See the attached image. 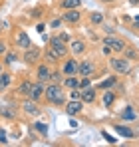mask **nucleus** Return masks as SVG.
<instances>
[{
    "mask_svg": "<svg viewBox=\"0 0 139 147\" xmlns=\"http://www.w3.org/2000/svg\"><path fill=\"white\" fill-rule=\"evenodd\" d=\"M36 30H38L40 34H44V32H46V24H44V22H40V24H36Z\"/></svg>",
    "mask_w": 139,
    "mask_h": 147,
    "instance_id": "obj_39",
    "label": "nucleus"
},
{
    "mask_svg": "<svg viewBox=\"0 0 139 147\" xmlns=\"http://www.w3.org/2000/svg\"><path fill=\"white\" fill-rule=\"evenodd\" d=\"M82 0H60V8L62 10H72V8H80Z\"/></svg>",
    "mask_w": 139,
    "mask_h": 147,
    "instance_id": "obj_22",
    "label": "nucleus"
},
{
    "mask_svg": "<svg viewBox=\"0 0 139 147\" xmlns=\"http://www.w3.org/2000/svg\"><path fill=\"white\" fill-rule=\"evenodd\" d=\"M58 38H60L62 42H66V44H68L70 40H72V38H70V36H68V34H66V32H62V34H58Z\"/></svg>",
    "mask_w": 139,
    "mask_h": 147,
    "instance_id": "obj_37",
    "label": "nucleus"
},
{
    "mask_svg": "<svg viewBox=\"0 0 139 147\" xmlns=\"http://www.w3.org/2000/svg\"><path fill=\"white\" fill-rule=\"evenodd\" d=\"M88 86H92L90 76H82V80H80V90H82V88H88Z\"/></svg>",
    "mask_w": 139,
    "mask_h": 147,
    "instance_id": "obj_31",
    "label": "nucleus"
},
{
    "mask_svg": "<svg viewBox=\"0 0 139 147\" xmlns=\"http://www.w3.org/2000/svg\"><path fill=\"white\" fill-rule=\"evenodd\" d=\"M97 98V90L92 88V86H88V88H82L80 90V99L84 101V103H93Z\"/></svg>",
    "mask_w": 139,
    "mask_h": 147,
    "instance_id": "obj_13",
    "label": "nucleus"
},
{
    "mask_svg": "<svg viewBox=\"0 0 139 147\" xmlns=\"http://www.w3.org/2000/svg\"><path fill=\"white\" fill-rule=\"evenodd\" d=\"M14 46L20 50H26L32 46V40H30V36L26 34V30H16V34H14Z\"/></svg>",
    "mask_w": 139,
    "mask_h": 147,
    "instance_id": "obj_6",
    "label": "nucleus"
},
{
    "mask_svg": "<svg viewBox=\"0 0 139 147\" xmlns=\"http://www.w3.org/2000/svg\"><path fill=\"white\" fill-rule=\"evenodd\" d=\"M115 131L121 137H125V139H133L135 137V131L131 127H127V125H115Z\"/></svg>",
    "mask_w": 139,
    "mask_h": 147,
    "instance_id": "obj_19",
    "label": "nucleus"
},
{
    "mask_svg": "<svg viewBox=\"0 0 139 147\" xmlns=\"http://www.w3.org/2000/svg\"><path fill=\"white\" fill-rule=\"evenodd\" d=\"M48 48L52 50L60 60H64V58H68V54H70V50H68V44L66 42H62L58 36H52L50 40H48Z\"/></svg>",
    "mask_w": 139,
    "mask_h": 147,
    "instance_id": "obj_3",
    "label": "nucleus"
},
{
    "mask_svg": "<svg viewBox=\"0 0 139 147\" xmlns=\"http://www.w3.org/2000/svg\"><path fill=\"white\" fill-rule=\"evenodd\" d=\"M0 24H2V20H0Z\"/></svg>",
    "mask_w": 139,
    "mask_h": 147,
    "instance_id": "obj_46",
    "label": "nucleus"
},
{
    "mask_svg": "<svg viewBox=\"0 0 139 147\" xmlns=\"http://www.w3.org/2000/svg\"><path fill=\"white\" fill-rule=\"evenodd\" d=\"M60 26H62V18H54L52 24H50V28H60Z\"/></svg>",
    "mask_w": 139,
    "mask_h": 147,
    "instance_id": "obj_36",
    "label": "nucleus"
},
{
    "mask_svg": "<svg viewBox=\"0 0 139 147\" xmlns=\"http://www.w3.org/2000/svg\"><path fill=\"white\" fill-rule=\"evenodd\" d=\"M44 99L52 105H58L62 107L66 103V92H64V86L62 84H48L46 86V92H44Z\"/></svg>",
    "mask_w": 139,
    "mask_h": 147,
    "instance_id": "obj_1",
    "label": "nucleus"
},
{
    "mask_svg": "<svg viewBox=\"0 0 139 147\" xmlns=\"http://www.w3.org/2000/svg\"><path fill=\"white\" fill-rule=\"evenodd\" d=\"M80 20H82V12L78 10V8H72V10H66L64 14H62V22H68V24H80Z\"/></svg>",
    "mask_w": 139,
    "mask_h": 147,
    "instance_id": "obj_10",
    "label": "nucleus"
},
{
    "mask_svg": "<svg viewBox=\"0 0 139 147\" xmlns=\"http://www.w3.org/2000/svg\"><path fill=\"white\" fill-rule=\"evenodd\" d=\"M22 62H24V64H28V66H36V64H40V62H42V50L36 48V46L26 48V50H24V54H22Z\"/></svg>",
    "mask_w": 139,
    "mask_h": 147,
    "instance_id": "obj_4",
    "label": "nucleus"
},
{
    "mask_svg": "<svg viewBox=\"0 0 139 147\" xmlns=\"http://www.w3.org/2000/svg\"><path fill=\"white\" fill-rule=\"evenodd\" d=\"M16 60H18V54H16V52H8V50H6V54H4V64H6V66H10V64H14Z\"/></svg>",
    "mask_w": 139,
    "mask_h": 147,
    "instance_id": "obj_28",
    "label": "nucleus"
},
{
    "mask_svg": "<svg viewBox=\"0 0 139 147\" xmlns=\"http://www.w3.org/2000/svg\"><path fill=\"white\" fill-rule=\"evenodd\" d=\"M137 117V113L133 111V107H127L123 113H121V119H135Z\"/></svg>",
    "mask_w": 139,
    "mask_h": 147,
    "instance_id": "obj_30",
    "label": "nucleus"
},
{
    "mask_svg": "<svg viewBox=\"0 0 139 147\" xmlns=\"http://www.w3.org/2000/svg\"><path fill=\"white\" fill-rule=\"evenodd\" d=\"M115 84H117V78H115V76H109V78H107V80H103L97 88H99V90H109V88H113Z\"/></svg>",
    "mask_w": 139,
    "mask_h": 147,
    "instance_id": "obj_25",
    "label": "nucleus"
},
{
    "mask_svg": "<svg viewBox=\"0 0 139 147\" xmlns=\"http://www.w3.org/2000/svg\"><path fill=\"white\" fill-rule=\"evenodd\" d=\"M90 22L93 26H101L105 22V16L101 14V12H90Z\"/></svg>",
    "mask_w": 139,
    "mask_h": 147,
    "instance_id": "obj_23",
    "label": "nucleus"
},
{
    "mask_svg": "<svg viewBox=\"0 0 139 147\" xmlns=\"http://www.w3.org/2000/svg\"><path fill=\"white\" fill-rule=\"evenodd\" d=\"M62 80H64L62 70H50V80H48V82H52V84H62Z\"/></svg>",
    "mask_w": 139,
    "mask_h": 147,
    "instance_id": "obj_24",
    "label": "nucleus"
},
{
    "mask_svg": "<svg viewBox=\"0 0 139 147\" xmlns=\"http://www.w3.org/2000/svg\"><path fill=\"white\" fill-rule=\"evenodd\" d=\"M103 30H105V32H107V34H109V36H111V34H113V28H109V26H105V28H103Z\"/></svg>",
    "mask_w": 139,
    "mask_h": 147,
    "instance_id": "obj_42",
    "label": "nucleus"
},
{
    "mask_svg": "<svg viewBox=\"0 0 139 147\" xmlns=\"http://www.w3.org/2000/svg\"><path fill=\"white\" fill-rule=\"evenodd\" d=\"M44 92H46V84L44 82H36V84H32V90H30V96L28 98L40 103L42 98H44Z\"/></svg>",
    "mask_w": 139,
    "mask_h": 147,
    "instance_id": "obj_9",
    "label": "nucleus"
},
{
    "mask_svg": "<svg viewBox=\"0 0 139 147\" xmlns=\"http://www.w3.org/2000/svg\"><path fill=\"white\" fill-rule=\"evenodd\" d=\"M2 70H4V64H2V62H0V72H2Z\"/></svg>",
    "mask_w": 139,
    "mask_h": 147,
    "instance_id": "obj_45",
    "label": "nucleus"
},
{
    "mask_svg": "<svg viewBox=\"0 0 139 147\" xmlns=\"http://www.w3.org/2000/svg\"><path fill=\"white\" fill-rule=\"evenodd\" d=\"M30 90H32V82L22 80V82L18 84V88H16V94H18L20 98H28V96H30Z\"/></svg>",
    "mask_w": 139,
    "mask_h": 147,
    "instance_id": "obj_17",
    "label": "nucleus"
},
{
    "mask_svg": "<svg viewBox=\"0 0 139 147\" xmlns=\"http://www.w3.org/2000/svg\"><path fill=\"white\" fill-rule=\"evenodd\" d=\"M99 2H103V4H113V2H117V0H99Z\"/></svg>",
    "mask_w": 139,
    "mask_h": 147,
    "instance_id": "obj_43",
    "label": "nucleus"
},
{
    "mask_svg": "<svg viewBox=\"0 0 139 147\" xmlns=\"http://www.w3.org/2000/svg\"><path fill=\"white\" fill-rule=\"evenodd\" d=\"M34 129H36L40 135H44V137L48 135V125L44 121H36V123H34Z\"/></svg>",
    "mask_w": 139,
    "mask_h": 147,
    "instance_id": "obj_29",
    "label": "nucleus"
},
{
    "mask_svg": "<svg viewBox=\"0 0 139 147\" xmlns=\"http://www.w3.org/2000/svg\"><path fill=\"white\" fill-rule=\"evenodd\" d=\"M36 80L38 82H44V84L50 80V64H46V62L44 64L42 62L36 64Z\"/></svg>",
    "mask_w": 139,
    "mask_h": 147,
    "instance_id": "obj_14",
    "label": "nucleus"
},
{
    "mask_svg": "<svg viewBox=\"0 0 139 147\" xmlns=\"http://www.w3.org/2000/svg\"><path fill=\"white\" fill-rule=\"evenodd\" d=\"M111 52H113V50L109 48V46H105V44H103V54H105V56H107V54H111Z\"/></svg>",
    "mask_w": 139,
    "mask_h": 147,
    "instance_id": "obj_41",
    "label": "nucleus"
},
{
    "mask_svg": "<svg viewBox=\"0 0 139 147\" xmlns=\"http://www.w3.org/2000/svg\"><path fill=\"white\" fill-rule=\"evenodd\" d=\"M62 86H64V90H76V88H80V80L76 76H64Z\"/></svg>",
    "mask_w": 139,
    "mask_h": 147,
    "instance_id": "obj_18",
    "label": "nucleus"
},
{
    "mask_svg": "<svg viewBox=\"0 0 139 147\" xmlns=\"http://www.w3.org/2000/svg\"><path fill=\"white\" fill-rule=\"evenodd\" d=\"M101 135H103V137H105V139H107V141H109V143H115V141H117L115 137H111V135H109V133H107V131H105V129H103V131H101Z\"/></svg>",
    "mask_w": 139,
    "mask_h": 147,
    "instance_id": "obj_35",
    "label": "nucleus"
},
{
    "mask_svg": "<svg viewBox=\"0 0 139 147\" xmlns=\"http://www.w3.org/2000/svg\"><path fill=\"white\" fill-rule=\"evenodd\" d=\"M129 4L131 6H139V0H129Z\"/></svg>",
    "mask_w": 139,
    "mask_h": 147,
    "instance_id": "obj_44",
    "label": "nucleus"
},
{
    "mask_svg": "<svg viewBox=\"0 0 139 147\" xmlns=\"http://www.w3.org/2000/svg\"><path fill=\"white\" fill-rule=\"evenodd\" d=\"M10 84H12V74L10 72H0V94H4L8 88H10Z\"/></svg>",
    "mask_w": 139,
    "mask_h": 147,
    "instance_id": "obj_16",
    "label": "nucleus"
},
{
    "mask_svg": "<svg viewBox=\"0 0 139 147\" xmlns=\"http://www.w3.org/2000/svg\"><path fill=\"white\" fill-rule=\"evenodd\" d=\"M113 101H115V92H111V90H105V94H103V98H101V103H103V107H111V105H113Z\"/></svg>",
    "mask_w": 139,
    "mask_h": 147,
    "instance_id": "obj_21",
    "label": "nucleus"
},
{
    "mask_svg": "<svg viewBox=\"0 0 139 147\" xmlns=\"http://www.w3.org/2000/svg\"><path fill=\"white\" fill-rule=\"evenodd\" d=\"M42 56H44V60H46V64H58V62H60V58H58V56H56V54H54V52H52L50 48H48L46 52L42 54Z\"/></svg>",
    "mask_w": 139,
    "mask_h": 147,
    "instance_id": "obj_27",
    "label": "nucleus"
},
{
    "mask_svg": "<svg viewBox=\"0 0 139 147\" xmlns=\"http://www.w3.org/2000/svg\"><path fill=\"white\" fill-rule=\"evenodd\" d=\"M93 70H95V66H93L92 60H82L80 66H78V74H80V76H90V78H92Z\"/></svg>",
    "mask_w": 139,
    "mask_h": 147,
    "instance_id": "obj_15",
    "label": "nucleus"
},
{
    "mask_svg": "<svg viewBox=\"0 0 139 147\" xmlns=\"http://www.w3.org/2000/svg\"><path fill=\"white\" fill-rule=\"evenodd\" d=\"M22 111L26 113V115H32V117H38L40 115V105H38V101H34V99L30 98H24L22 101Z\"/></svg>",
    "mask_w": 139,
    "mask_h": 147,
    "instance_id": "obj_7",
    "label": "nucleus"
},
{
    "mask_svg": "<svg viewBox=\"0 0 139 147\" xmlns=\"http://www.w3.org/2000/svg\"><path fill=\"white\" fill-rule=\"evenodd\" d=\"M0 115L4 119H16V109L12 105H0Z\"/></svg>",
    "mask_w": 139,
    "mask_h": 147,
    "instance_id": "obj_20",
    "label": "nucleus"
},
{
    "mask_svg": "<svg viewBox=\"0 0 139 147\" xmlns=\"http://www.w3.org/2000/svg\"><path fill=\"white\" fill-rule=\"evenodd\" d=\"M0 4H2V0H0Z\"/></svg>",
    "mask_w": 139,
    "mask_h": 147,
    "instance_id": "obj_47",
    "label": "nucleus"
},
{
    "mask_svg": "<svg viewBox=\"0 0 139 147\" xmlns=\"http://www.w3.org/2000/svg\"><path fill=\"white\" fill-rule=\"evenodd\" d=\"M121 54H123V58H127V60H137L139 58V52L135 48H129V46H125V50H123Z\"/></svg>",
    "mask_w": 139,
    "mask_h": 147,
    "instance_id": "obj_26",
    "label": "nucleus"
},
{
    "mask_svg": "<svg viewBox=\"0 0 139 147\" xmlns=\"http://www.w3.org/2000/svg\"><path fill=\"white\" fill-rule=\"evenodd\" d=\"M6 50H8V42L0 38V56H4V54H6Z\"/></svg>",
    "mask_w": 139,
    "mask_h": 147,
    "instance_id": "obj_32",
    "label": "nucleus"
},
{
    "mask_svg": "<svg viewBox=\"0 0 139 147\" xmlns=\"http://www.w3.org/2000/svg\"><path fill=\"white\" fill-rule=\"evenodd\" d=\"M70 99H80V88L70 90Z\"/></svg>",
    "mask_w": 139,
    "mask_h": 147,
    "instance_id": "obj_33",
    "label": "nucleus"
},
{
    "mask_svg": "<svg viewBox=\"0 0 139 147\" xmlns=\"http://www.w3.org/2000/svg\"><path fill=\"white\" fill-rule=\"evenodd\" d=\"M64 105H66V113H68L70 117L78 115V113L84 109V101H82V99H70L68 103H64Z\"/></svg>",
    "mask_w": 139,
    "mask_h": 147,
    "instance_id": "obj_11",
    "label": "nucleus"
},
{
    "mask_svg": "<svg viewBox=\"0 0 139 147\" xmlns=\"http://www.w3.org/2000/svg\"><path fill=\"white\" fill-rule=\"evenodd\" d=\"M109 66H111V70L117 74V76H127V74L131 72V60H127V58H109Z\"/></svg>",
    "mask_w": 139,
    "mask_h": 147,
    "instance_id": "obj_2",
    "label": "nucleus"
},
{
    "mask_svg": "<svg viewBox=\"0 0 139 147\" xmlns=\"http://www.w3.org/2000/svg\"><path fill=\"white\" fill-rule=\"evenodd\" d=\"M0 143H2V145H6V143H8V135H6V131H4V129H0Z\"/></svg>",
    "mask_w": 139,
    "mask_h": 147,
    "instance_id": "obj_34",
    "label": "nucleus"
},
{
    "mask_svg": "<svg viewBox=\"0 0 139 147\" xmlns=\"http://www.w3.org/2000/svg\"><path fill=\"white\" fill-rule=\"evenodd\" d=\"M103 44H105V46H109L113 52H123V50H125V46H127V42H125L123 38H117L115 34L105 36V38H103Z\"/></svg>",
    "mask_w": 139,
    "mask_h": 147,
    "instance_id": "obj_5",
    "label": "nucleus"
},
{
    "mask_svg": "<svg viewBox=\"0 0 139 147\" xmlns=\"http://www.w3.org/2000/svg\"><path fill=\"white\" fill-rule=\"evenodd\" d=\"M8 28H10V22H2V24H0V32H6Z\"/></svg>",
    "mask_w": 139,
    "mask_h": 147,
    "instance_id": "obj_40",
    "label": "nucleus"
},
{
    "mask_svg": "<svg viewBox=\"0 0 139 147\" xmlns=\"http://www.w3.org/2000/svg\"><path fill=\"white\" fill-rule=\"evenodd\" d=\"M68 44H70L68 50H70V54H72V56H82V54L88 50V44H86L84 40H80V38H74V40H70Z\"/></svg>",
    "mask_w": 139,
    "mask_h": 147,
    "instance_id": "obj_8",
    "label": "nucleus"
},
{
    "mask_svg": "<svg viewBox=\"0 0 139 147\" xmlns=\"http://www.w3.org/2000/svg\"><path fill=\"white\" fill-rule=\"evenodd\" d=\"M78 66H80V62L72 56L70 60L64 62V66H62V74H64V76H78Z\"/></svg>",
    "mask_w": 139,
    "mask_h": 147,
    "instance_id": "obj_12",
    "label": "nucleus"
},
{
    "mask_svg": "<svg viewBox=\"0 0 139 147\" xmlns=\"http://www.w3.org/2000/svg\"><path fill=\"white\" fill-rule=\"evenodd\" d=\"M131 28H133V30H139V16H135V18L131 20Z\"/></svg>",
    "mask_w": 139,
    "mask_h": 147,
    "instance_id": "obj_38",
    "label": "nucleus"
}]
</instances>
